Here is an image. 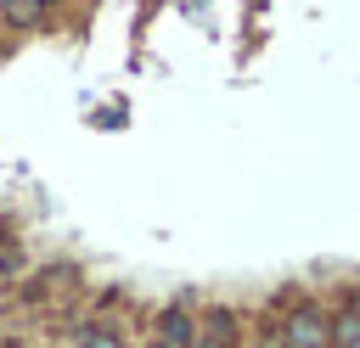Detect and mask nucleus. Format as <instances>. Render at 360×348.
Segmentation results:
<instances>
[{
  "label": "nucleus",
  "mask_w": 360,
  "mask_h": 348,
  "mask_svg": "<svg viewBox=\"0 0 360 348\" xmlns=\"http://www.w3.org/2000/svg\"><path fill=\"white\" fill-rule=\"evenodd\" d=\"M259 348H287V337H281V331H276V337H264V342H259Z\"/></svg>",
  "instance_id": "nucleus-5"
},
{
  "label": "nucleus",
  "mask_w": 360,
  "mask_h": 348,
  "mask_svg": "<svg viewBox=\"0 0 360 348\" xmlns=\"http://www.w3.org/2000/svg\"><path fill=\"white\" fill-rule=\"evenodd\" d=\"M152 348H169V342H152Z\"/></svg>",
  "instance_id": "nucleus-7"
},
{
  "label": "nucleus",
  "mask_w": 360,
  "mask_h": 348,
  "mask_svg": "<svg viewBox=\"0 0 360 348\" xmlns=\"http://www.w3.org/2000/svg\"><path fill=\"white\" fill-rule=\"evenodd\" d=\"M0 348H22V342H11V337H0Z\"/></svg>",
  "instance_id": "nucleus-6"
},
{
  "label": "nucleus",
  "mask_w": 360,
  "mask_h": 348,
  "mask_svg": "<svg viewBox=\"0 0 360 348\" xmlns=\"http://www.w3.org/2000/svg\"><path fill=\"white\" fill-rule=\"evenodd\" d=\"M79 348H124V342H118V331H107V326H84V331H79Z\"/></svg>",
  "instance_id": "nucleus-4"
},
{
  "label": "nucleus",
  "mask_w": 360,
  "mask_h": 348,
  "mask_svg": "<svg viewBox=\"0 0 360 348\" xmlns=\"http://www.w3.org/2000/svg\"><path fill=\"white\" fill-rule=\"evenodd\" d=\"M281 337H287V348H332V320L321 309H292L281 320Z\"/></svg>",
  "instance_id": "nucleus-1"
},
{
  "label": "nucleus",
  "mask_w": 360,
  "mask_h": 348,
  "mask_svg": "<svg viewBox=\"0 0 360 348\" xmlns=\"http://www.w3.org/2000/svg\"><path fill=\"white\" fill-rule=\"evenodd\" d=\"M158 342H169V348H191L197 342V326H191V314L186 309H163V320H158Z\"/></svg>",
  "instance_id": "nucleus-2"
},
{
  "label": "nucleus",
  "mask_w": 360,
  "mask_h": 348,
  "mask_svg": "<svg viewBox=\"0 0 360 348\" xmlns=\"http://www.w3.org/2000/svg\"><path fill=\"white\" fill-rule=\"evenodd\" d=\"M332 342H338V348H360V303L332 320Z\"/></svg>",
  "instance_id": "nucleus-3"
}]
</instances>
